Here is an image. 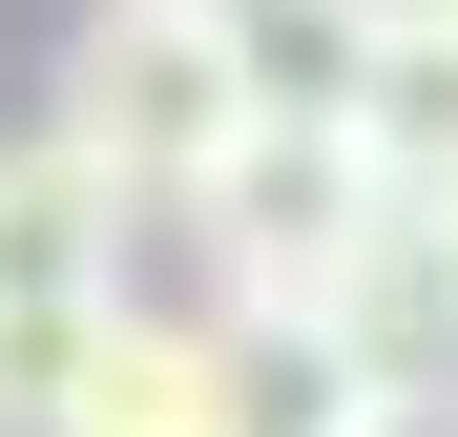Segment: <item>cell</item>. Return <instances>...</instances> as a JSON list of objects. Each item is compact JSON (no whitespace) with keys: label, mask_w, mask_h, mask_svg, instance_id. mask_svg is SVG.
I'll return each instance as SVG.
<instances>
[{"label":"cell","mask_w":458,"mask_h":437,"mask_svg":"<svg viewBox=\"0 0 458 437\" xmlns=\"http://www.w3.org/2000/svg\"><path fill=\"white\" fill-rule=\"evenodd\" d=\"M167 230L208 250V313H229V333H334V313H354V271L396 250V208H375L354 125H292V105H250V125L208 146V188L167 208Z\"/></svg>","instance_id":"obj_1"},{"label":"cell","mask_w":458,"mask_h":437,"mask_svg":"<svg viewBox=\"0 0 458 437\" xmlns=\"http://www.w3.org/2000/svg\"><path fill=\"white\" fill-rule=\"evenodd\" d=\"M229 125H250V84H229L208 0H84V42H63V84H42V146H63V167H105L146 230H167Z\"/></svg>","instance_id":"obj_2"},{"label":"cell","mask_w":458,"mask_h":437,"mask_svg":"<svg viewBox=\"0 0 458 437\" xmlns=\"http://www.w3.org/2000/svg\"><path fill=\"white\" fill-rule=\"evenodd\" d=\"M63 437H229V333H208V313H146V291H105L84 375H63Z\"/></svg>","instance_id":"obj_3"},{"label":"cell","mask_w":458,"mask_h":437,"mask_svg":"<svg viewBox=\"0 0 458 437\" xmlns=\"http://www.w3.org/2000/svg\"><path fill=\"white\" fill-rule=\"evenodd\" d=\"M125 230H146V208H125L105 167L0 146V313H105V291H125Z\"/></svg>","instance_id":"obj_4"},{"label":"cell","mask_w":458,"mask_h":437,"mask_svg":"<svg viewBox=\"0 0 458 437\" xmlns=\"http://www.w3.org/2000/svg\"><path fill=\"white\" fill-rule=\"evenodd\" d=\"M354 167H375V208H458V21H375V63H354Z\"/></svg>","instance_id":"obj_5"},{"label":"cell","mask_w":458,"mask_h":437,"mask_svg":"<svg viewBox=\"0 0 458 437\" xmlns=\"http://www.w3.org/2000/svg\"><path fill=\"white\" fill-rule=\"evenodd\" d=\"M208 42H229V84L292 105V125H334V105H354V63H375L354 0H208Z\"/></svg>","instance_id":"obj_6"},{"label":"cell","mask_w":458,"mask_h":437,"mask_svg":"<svg viewBox=\"0 0 458 437\" xmlns=\"http://www.w3.org/2000/svg\"><path fill=\"white\" fill-rule=\"evenodd\" d=\"M105 313H0V437H63V375H84Z\"/></svg>","instance_id":"obj_7"},{"label":"cell","mask_w":458,"mask_h":437,"mask_svg":"<svg viewBox=\"0 0 458 437\" xmlns=\"http://www.w3.org/2000/svg\"><path fill=\"white\" fill-rule=\"evenodd\" d=\"M417 291H437V333H458V208H417Z\"/></svg>","instance_id":"obj_8"},{"label":"cell","mask_w":458,"mask_h":437,"mask_svg":"<svg viewBox=\"0 0 458 437\" xmlns=\"http://www.w3.org/2000/svg\"><path fill=\"white\" fill-rule=\"evenodd\" d=\"M354 437H458V396H375V416H354Z\"/></svg>","instance_id":"obj_9"},{"label":"cell","mask_w":458,"mask_h":437,"mask_svg":"<svg viewBox=\"0 0 458 437\" xmlns=\"http://www.w3.org/2000/svg\"><path fill=\"white\" fill-rule=\"evenodd\" d=\"M354 21H458V0H354Z\"/></svg>","instance_id":"obj_10"}]
</instances>
